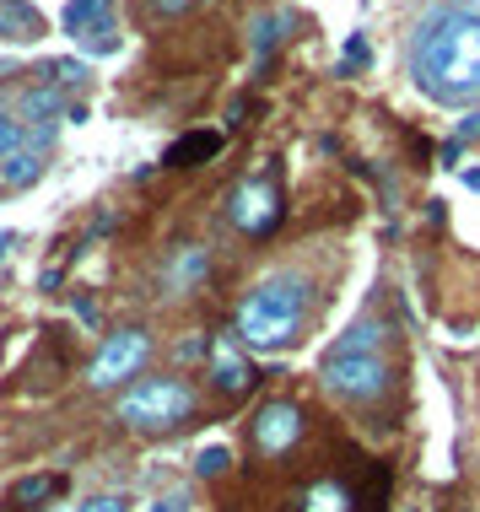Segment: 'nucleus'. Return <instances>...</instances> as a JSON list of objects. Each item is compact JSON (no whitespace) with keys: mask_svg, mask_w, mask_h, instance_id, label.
<instances>
[{"mask_svg":"<svg viewBox=\"0 0 480 512\" xmlns=\"http://www.w3.org/2000/svg\"><path fill=\"white\" fill-rule=\"evenodd\" d=\"M410 76L432 103H480V11L432 6L410 33Z\"/></svg>","mask_w":480,"mask_h":512,"instance_id":"1","label":"nucleus"},{"mask_svg":"<svg viewBox=\"0 0 480 512\" xmlns=\"http://www.w3.org/2000/svg\"><path fill=\"white\" fill-rule=\"evenodd\" d=\"M308 302H313V286L308 275L297 270H281L270 281H259L238 308V340L254 345V351H281L286 340H297L308 318Z\"/></svg>","mask_w":480,"mask_h":512,"instance_id":"2","label":"nucleus"},{"mask_svg":"<svg viewBox=\"0 0 480 512\" xmlns=\"http://www.w3.org/2000/svg\"><path fill=\"white\" fill-rule=\"evenodd\" d=\"M189 415H195V394L178 378H146L119 399V421L130 432H168V426L189 421Z\"/></svg>","mask_w":480,"mask_h":512,"instance_id":"3","label":"nucleus"},{"mask_svg":"<svg viewBox=\"0 0 480 512\" xmlns=\"http://www.w3.org/2000/svg\"><path fill=\"white\" fill-rule=\"evenodd\" d=\"M324 389L335 399H351V405H373V399L389 394V356L383 351H329L319 367Z\"/></svg>","mask_w":480,"mask_h":512,"instance_id":"4","label":"nucleus"},{"mask_svg":"<svg viewBox=\"0 0 480 512\" xmlns=\"http://www.w3.org/2000/svg\"><path fill=\"white\" fill-rule=\"evenodd\" d=\"M146 356H152V335H146V329H119V335H108L103 351L92 356L87 383H92V389H119L125 378L141 372Z\"/></svg>","mask_w":480,"mask_h":512,"instance_id":"5","label":"nucleus"},{"mask_svg":"<svg viewBox=\"0 0 480 512\" xmlns=\"http://www.w3.org/2000/svg\"><path fill=\"white\" fill-rule=\"evenodd\" d=\"M227 216H232V227L249 232V238L270 232L281 221V189H276V178H249V184H238V189H232Z\"/></svg>","mask_w":480,"mask_h":512,"instance_id":"6","label":"nucleus"},{"mask_svg":"<svg viewBox=\"0 0 480 512\" xmlns=\"http://www.w3.org/2000/svg\"><path fill=\"white\" fill-rule=\"evenodd\" d=\"M297 437H303V410H297L292 399H270V405L254 415V448L265 453V459H281Z\"/></svg>","mask_w":480,"mask_h":512,"instance_id":"7","label":"nucleus"},{"mask_svg":"<svg viewBox=\"0 0 480 512\" xmlns=\"http://www.w3.org/2000/svg\"><path fill=\"white\" fill-rule=\"evenodd\" d=\"M44 38V17L27 0H0V44H33Z\"/></svg>","mask_w":480,"mask_h":512,"instance_id":"8","label":"nucleus"},{"mask_svg":"<svg viewBox=\"0 0 480 512\" xmlns=\"http://www.w3.org/2000/svg\"><path fill=\"white\" fill-rule=\"evenodd\" d=\"M60 486H65L60 475H27V480H17V486L6 491V507H11V512H38L44 502H54V496H60Z\"/></svg>","mask_w":480,"mask_h":512,"instance_id":"9","label":"nucleus"},{"mask_svg":"<svg viewBox=\"0 0 480 512\" xmlns=\"http://www.w3.org/2000/svg\"><path fill=\"white\" fill-rule=\"evenodd\" d=\"M211 378H216V389H222V394H243L254 383V367L243 362L232 345H216V351H211Z\"/></svg>","mask_w":480,"mask_h":512,"instance_id":"10","label":"nucleus"},{"mask_svg":"<svg viewBox=\"0 0 480 512\" xmlns=\"http://www.w3.org/2000/svg\"><path fill=\"white\" fill-rule=\"evenodd\" d=\"M222 151V135L216 130H195V135H184V141H173L168 146V168H195V162H205V157H216Z\"/></svg>","mask_w":480,"mask_h":512,"instance_id":"11","label":"nucleus"},{"mask_svg":"<svg viewBox=\"0 0 480 512\" xmlns=\"http://www.w3.org/2000/svg\"><path fill=\"white\" fill-rule=\"evenodd\" d=\"M38 173H44L38 151H11V157H0V184H6V189H27V184H38Z\"/></svg>","mask_w":480,"mask_h":512,"instance_id":"12","label":"nucleus"},{"mask_svg":"<svg viewBox=\"0 0 480 512\" xmlns=\"http://www.w3.org/2000/svg\"><path fill=\"white\" fill-rule=\"evenodd\" d=\"M108 6H114V0H65V33L71 38H81L87 33V27H98V22H108Z\"/></svg>","mask_w":480,"mask_h":512,"instance_id":"13","label":"nucleus"},{"mask_svg":"<svg viewBox=\"0 0 480 512\" xmlns=\"http://www.w3.org/2000/svg\"><path fill=\"white\" fill-rule=\"evenodd\" d=\"M60 114V87H33L22 98V124H49Z\"/></svg>","mask_w":480,"mask_h":512,"instance_id":"14","label":"nucleus"},{"mask_svg":"<svg viewBox=\"0 0 480 512\" xmlns=\"http://www.w3.org/2000/svg\"><path fill=\"white\" fill-rule=\"evenodd\" d=\"M205 265H211V259H205V248H184V254H178V265L168 270V286H173V292H189V286L205 275Z\"/></svg>","mask_w":480,"mask_h":512,"instance_id":"15","label":"nucleus"},{"mask_svg":"<svg viewBox=\"0 0 480 512\" xmlns=\"http://www.w3.org/2000/svg\"><path fill=\"white\" fill-rule=\"evenodd\" d=\"M303 512H351V491L335 486V480H324V486H313L303 496Z\"/></svg>","mask_w":480,"mask_h":512,"instance_id":"16","label":"nucleus"},{"mask_svg":"<svg viewBox=\"0 0 480 512\" xmlns=\"http://www.w3.org/2000/svg\"><path fill=\"white\" fill-rule=\"evenodd\" d=\"M281 27H292V17H286V11H281V17H259V22H254V49H259V60H265V54L276 49Z\"/></svg>","mask_w":480,"mask_h":512,"instance_id":"17","label":"nucleus"},{"mask_svg":"<svg viewBox=\"0 0 480 512\" xmlns=\"http://www.w3.org/2000/svg\"><path fill=\"white\" fill-rule=\"evenodd\" d=\"M87 81V60H49V87H81Z\"/></svg>","mask_w":480,"mask_h":512,"instance_id":"18","label":"nucleus"},{"mask_svg":"<svg viewBox=\"0 0 480 512\" xmlns=\"http://www.w3.org/2000/svg\"><path fill=\"white\" fill-rule=\"evenodd\" d=\"M227 464H232V453L222 448V442H211V448H200V453H195V475H205V480L222 475Z\"/></svg>","mask_w":480,"mask_h":512,"instance_id":"19","label":"nucleus"},{"mask_svg":"<svg viewBox=\"0 0 480 512\" xmlns=\"http://www.w3.org/2000/svg\"><path fill=\"white\" fill-rule=\"evenodd\" d=\"M81 44H87V54H114V49H119V33H114V22H98V27H87V33H81Z\"/></svg>","mask_w":480,"mask_h":512,"instance_id":"20","label":"nucleus"},{"mask_svg":"<svg viewBox=\"0 0 480 512\" xmlns=\"http://www.w3.org/2000/svg\"><path fill=\"white\" fill-rule=\"evenodd\" d=\"M11 151H27V130L0 108V157H11Z\"/></svg>","mask_w":480,"mask_h":512,"instance_id":"21","label":"nucleus"},{"mask_svg":"<svg viewBox=\"0 0 480 512\" xmlns=\"http://www.w3.org/2000/svg\"><path fill=\"white\" fill-rule=\"evenodd\" d=\"M367 65V38H351L346 44V60H340V71H362Z\"/></svg>","mask_w":480,"mask_h":512,"instance_id":"22","label":"nucleus"},{"mask_svg":"<svg viewBox=\"0 0 480 512\" xmlns=\"http://www.w3.org/2000/svg\"><path fill=\"white\" fill-rule=\"evenodd\" d=\"M76 512H125V496H92V502L76 507Z\"/></svg>","mask_w":480,"mask_h":512,"instance_id":"23","label":"nucleus"},{"mask_svg":"<svg viewBox=\"0 0 480 512\" xmlns=\"http://www.w3.org/2000/svg\"><path fill=\"white\" fill-rule=\"evenodd\" d=\"M189 6H195V0H152L157 17H178V11H189Z\"/></svg>","mask_w":480,"mask_h":512,"instance_id":"24","label":"nucleus"},{"mask_svg":"<svg viewBox=\"0 0 480 512\" xmlns=\"http://www.w3.org/2000/svg\"><path fill=\"white\" fill-rule=\"evenodd\" d=\"M470 135H480V114H470V119L459 124V141H470Z\"/></svg>","mask_w":480,"mask_h":512,"instance_id":"25","label":"nucleus"},{"mask_svg":"<svg viewBox=\"0 0 480 512\" xmlns=\"http://www.w3.org/2000/svg\"><path fill=\"white\" fill-rule=\"evenodd\" d=\"M17 243V232H0V259H6V248Z\"/></svg>","mask_w":480,"mask_h":512,"instance_id":"26","label":"nucleus"},{"mask_svg":"<svg viewBox=\"0 0 480 512\" xmlns=\"http://www.w3.org/2000/svg\"><path fill=\"white\" fill-rule=\"evenodd\" d=\"M146 512H178V502H157V507H146Z\"/></svg>","mask_w":480,"mask_h":512,"instance_id":"27","label":"nucleus"}]
</instances>
